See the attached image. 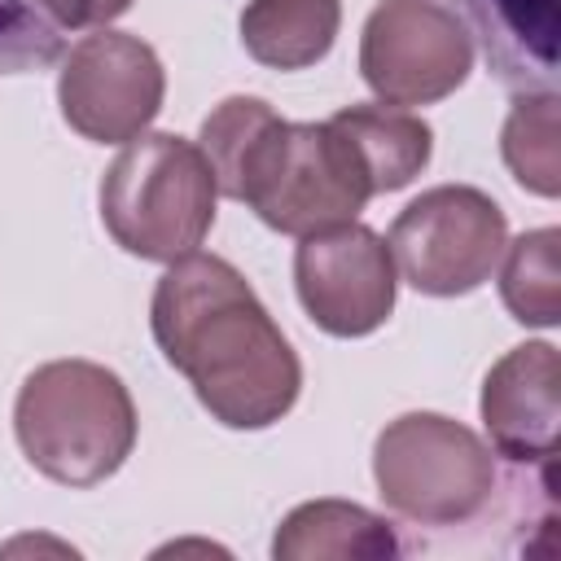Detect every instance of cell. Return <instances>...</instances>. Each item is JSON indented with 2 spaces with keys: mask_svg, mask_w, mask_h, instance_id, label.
Returning a JSON list of instances; mask_svg holds the SVG:
<instances>
[{
  "mask_svg": "<svg viewBox=\"0 0 561 561\" xmlns=\"http://www.w3.org/2000/svg\"><path fill=\"white\" fill-rule=\"evenodd\" d=\"M149 324L162 359L228 430L276 425L302 390V364L250 280L219 254L175 259L153 289Z\"/></svg>",
  "mask_w": 561,
  "mask_h": 561,
  "instance_id": "1",
  "label": "cell"
},
{
  "mask_svg": "<svg viewBox=\"0 0 561 561\" xmlns=\"http://www.w3.org/2000/svg\"><path fill=\"white\" fill-rule=\"evenodd\" d=\"M215 188L245 202L267 228L307 237L355 219L373 184L351 140L324 123H285L259 96H228L202 123V145Z\"/></svg>",
  "mask_w": 561,
  "mask_h": 561,
  "instance_id": "2",
  "label": "cell"
},
{
  "mask_svg": "<svg viewBox=\"0 0 561 561\" xmlns=\"http://www.w3.org/2000/svg\"><path fill=\"white\" fill-rule=\"evenodd\" d=\"M22 456L61 486H96L136 447V403L123 377L92 359L39 364L13 403Z\"/></svg>",
  "mask_w": 561,
  "mask_h": 561,
  "instance_id": "3",
  "label": "cell"
},
{
  "mask_svg": "<svg viewBox=\"0 0 561 561\" xmlns=\"http://www.w3.org/2000/svg\"><path fill=\"white\" fill-rule=\"evenodd\" d=\"M215 175L206 153L171 131H140L101 175V224L136 259L175 263L215 224Z\"/></svg>",
  "mask_w": 561,
  "mask_h": 561,
  "instance_id": "4",
  "label": "cell"
},
{
  "mask_svg": "<svg viewBox=\"0 0 561 561\" xmlns=\"http://www.w3.org/2000/svg\"><path fill=\"white\" fill-rule=\"evenodd\" d=\"M373 478L399 517L416 526H460L491 504L495 460L469 425L438 412H408L377 434Z\"/></svg>",
  "mask_w": 561,
  "mask_h": 561,
  "instance_id": "5",
  "label": "cell"
},
{
  "mask_svg": "<svg viewBox=\"0 0 561 561\" xmlns=\"http://www.w3.org/2000/svg\"><path fill=\"white\" fill-rule=\"evenodd\" d=\"M386 245L416 294L456 298L491 280L508 245V219L482 188L438 184L399 210Z\"/></svg>",
  "mask_w": 561,
  "mask_h": 561,
  "instance_id": "6",
  "label": "cell"
},
{
  "mask_svg": "<svg viewBox=\"0 0 561 561\" xmlns=\"http://www.w3.org/2000/svg\"><path fill=\"white\" fill-rule=\"evenodd\" d=\"M473 70V39L434 0H381L359 35V75L386 105H434Z\"/></svg>",
  "mask_w": 561,
  "mask_h": 561,
  "instance_id": "7",
  "label": "cell"
},
{
  "mask_svg": "<svg viewBox=\"0 0 561 561\" xmlns=\"http://www.w3.org/2000/svg\"><path fill=\"white\" fill-rule=\"evenodd\" d=\"M167 75L158 53L127 31L83 35L57 75L61 118L96 145H127L140 136L162 110Z\"/></svg>",
  "mask_w": 561,
  "mask_h": 561,
  "instance_id": "8",
  "label": "cell"
},
{
  "mask_svg": "<svg viewBox=\"0 0 561 561\" xmlns=\"http://www.w3.org/2000/svg\"><path fill=\"white\" fill-rule=\"evenodd\" d=\"M294 285H298L302 311L324 333L364 337L390 320L399 272H394L390 245L373 228L342 219L298 241Z\"/></svg>",
  "mask_w": 561,
  "mask_h": 561,
  "instance_id": "9",
  "label": "cell"
},
{
  "mask_svg": "<svg viewBox=\"0 0 561 561\" xmlns=\"http://www.w3.org/2000/svg\"><path fill=\"white\" fill-rule=\"evenodd\" d=\"M482 425L513 465L557 473L561 359L552 342H522L491 364L482 381Z\"/></svg>",
  "mask_w": 561,
  "mask_h": 561,
  "instance_id": "10",
  "label": "cell"
},
{
  "mask_svg": "<svg viewBox=\"0 0 561 561\" xmlns=\"http://www.w3.org/2000/svg\"><path fill=\"white\" fill-rule=\"evenodd\" d=\"M482 44L491 75L513 92H557L561 0H434Z\"/></svg>",
  "mask_w": 561,
  "mask_h": 561,
  "instance_id": "11",
  "label": "cell"
},
{
  "mask_svg": "<svg viewBox=\"0 0 561 561\" xmlns=\"http://www.w3.org/2000/svg\"><path fill=\"white\" fill-rule=\"evenodd\" d=\"M394 552L399 539L390 522L351 500H307L276 526L272 539L276 561H368Z\"/></svg>",
  "mask_w": 561,
  "mask_h": 561,
  "instance_id": "12",
  "label": "cell"
},
{
  "mask_svg": "<svg viewBox=\"0 0 561 561\" xmlns=\"http://www.w3.org/2000/svg\"><path fill=\"white\" fill-rule=\"evenodd\" d=\"M329 123L351 140V149L373 184V197L412 184L434 153L430 123L399 105H346Z\"/></svg>",
  "mask_w": 561,
  "mask_h": 561,
  "instance_id": "13",
  "label": "cell"
},
{
  "mask_svg": "<svg viewBox=\"0 0 561 561\" xmlns=\"http://www.w3.org/2000/svg\"><path fill=\"white\" fill-rule=\"evenodd\" d=\"M342 26V0H250L241 9V44L259 66L307 70Z\"/></svg>",
  "mask_w": 561,
  "mask_h": 561,
  "instance_id": "14",
  "label": "cell"
},
{
  "mask_svg": "<svg viewBox=\"0 0 561 561\" xmlns=\"http://www.w3.org/2000/svg\"><path fill=\"white\" fill-rule=\"evenodd\" d=\"M557 228L522 232L513 245H504L500 267V298L517 324L552 329L561 320V272H557Z\"/></svg>",
  "mask_w": 561,
  "mask_h": 561,
  "instance_id": "15",
  "label": "cell"
},
{
  "mask_svg": "<svg viewBox=\"0 0 561 561\" xmlns=\"http://www.w3.org/2000/svg\"><path fill=\"white\" fill-rule=\"evenodd\" d=\"M504 162L513 180L539 197H557L561 158H557V92H522L504 123Z\"/></svg>",
  "mask_w": 561,
  "mask_h": 561,
  "instance_id": "16",
  "label": "cell"
},
{
  "mask_svg": "<svg viewBox=\"0 0 561 561\" xmlns=\"http://www.w3.org/2000/svg\"><path fill=\"white\" fill-rule=\"evenodd\" d=\"M61 57V26L35 0H0V75L44 70Z\"/></svg>",
  "mask_w": 561,
  "mask_h": 561,
  "instance_id": "17",
  "label": "cell"
},
{
  "mask_svg": "<svg viewBox=\"0 0 561 561\" xmlns=\"http://www.w3.org/2000/svg\"><path fill=\"white\" fill-rule=\"evenodd\" d=\"M61 31H83V26H105L131 9V0H35Z\"/></svg>",
  "mask_w": 561,
  "mask_h": 561,
  "instance_id": "18",
  "label": "cell"
}]
</instances>
